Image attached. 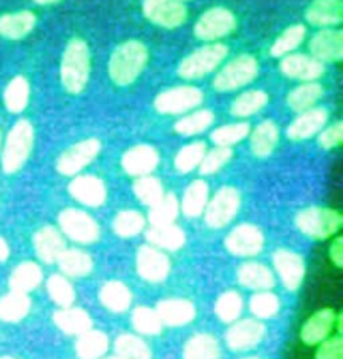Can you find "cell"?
I'll return each instance as SVG.
<instances>
[{
  "label": "cell",
  "instance_id": "cell-1",
  "mask_svg": "<svg viewBox=\"0 0 343 359\" xmlns=\"http://www.w3.org/2000/svg\"><path fill=\"white\" fill-rule=\"evenodd\" d=\"M149 61V50L141 41L131 39L119 44L109 59L111 81L118 86H131L143 74Z\"/></svg>",
  "mask_w": 343,
  "mask_h": 359
},
{
  "label": "cell",
  "instance_id": "cell-2",
  "mask_svg": "<svg viewBox=\"0 0 343 359\" xmlns=\"http://www.w3.org/2000/svg\"><path fill=\"white\" fill-rule=\"evenodd\" d=\"M91 50L84 39L74 37L67 42L61 59V84L67 93L80 94L91 78Z\"/></svg>",
  "mask_w": 343,
  "mask_h": 359
},
{
  "label": "cell",
  "instance_id": "cell-3",
  "mask_svg": "<svg viewBox=\"0 0 343 359\" xmlns=\"http://www.w3.org/2000/svg\"><path fill=\"white\" fill-rule=\"evenodd\" d=\"M295 224L300 232L313 241H327L340 232L343 217L335 208L308 207L297 213Z\"/></svg>",
  "mask_w": 343,
  "mask_h": 359
},
{
  "label": "cell",
  "instance_id": "cell-4",
  "mask_svg": "<svg viewBox=\"0 0 343 359\" xmlns=\"http://www.w3.org/2000/svg\"><path fill=\"white\" fill-rule=\"evenodd\" d=\"M226 57H228V46L221 42H208L206 46L192 50L179 62L178 74L183 79H201L216 71Z\"/></svg>",
  "mask_w": 343,
  "mask_h": 359
},
{
  "label": "cell",
  "instance_id": "cell-5",
  "mask_svg": "<svg viewBox=\"0 0 343 359\" xmlns=\"http://www.w3.org/2000/svg\"><path fill=\"white\" fill-rule=\"evenodd\" d=\"M34 147V128L27 119L17 121L8 131L2 151V168L7 175L19 172L29 160Z\"/></svg>",
  "mask_w": 343,
  "mask_h": 359
},
{
  "label": "cell",
  "instance_id": "cell-6",
  "mask_svg": "<svg viewBox=\"0 0 343 359\" xmlns=\"http://www.w3.org/2000/svg\"><path fill=\"white\" fill-rule=\"evenodd\" d=\"M260 64L250 54H239L218 71L213 86L220 93H231L241 89L258 78Z\"/></svg>",
  "mask_w": 343,
  "mask_h": 359
},
{
  "label": "cell",
  "instance_id": "cell-7",
  "mask_svg": "<svg viewBox=\"0 0 343 359\" xmlns=\"http://www.w3.org/2000/svg\"><path fill=\"white\" fill-rule=\"evenodd\" d=\"M238 27L237 15L226 7H211L200 15L195 24V36L200 41L216 42L233 34Z\"/></svg>",
  "mask_w": 343,
  "mask_h": 359
},
{
  "label": "cell",
  "instance_id": "cell-8",
  "mask_svg": "<svg viewBox=\"0 0 343 359\" xmlns=\"http://www.w3.org/2000/svg\"><path fill=\"white\" fill-rule=\"evenodd\" d=\"M241 207V195L234 187H223L204 208V222L209 229H223L233 222Z\"/></svg>",
  "mask_w": 343,
  "mask_h": 359
},
{
  "label": "cell",
  "instance_id": "cell-9",
  "mask_svg": "<svg viewBox=\"0 0 343 359\" xmlns=\"http://www.w3.org/2000/svg\"><path fill=\"white\" fill-rule=\"evenodd\" d=\"M204 94L196 86H174L158 94L154 109L161 114H186L200 108Z\"/></svg>",
  "mask_w": 343,
  "mask_h": 359
},
{
  "label": "cell",
  "instance_id": "cell-10",
  "mask_svg": "<svg viewBox=\"0 0 343 359\" xmlns=\"http://www.w3.org/2000/svg\"><path fill=\"white\" fill-rule=\"evenodd\" d=\"M59 226L66 237L84 245L97 242L101 237L99 224L79 208H66L59 213Z\"/></svg>",
  "mask_w": 343,
  "mask_h": 359
},
{
  "label": "cell",
  "instance_id": "cell-11",
  "mask_svg": "<svg viewBox=\"0 0 343 359\" xmlns=\"http://www.w3.org/2000/svg\"><path fill=\"white\" fill-rule=\"evenodd\" d=\"M143 14L149 22L162 29H178L188 20V8L178 0H144Z\"/></svg>",
  "mask_w": 343,
  "mask_h": 359
},
{
  "label": "cell",
  "instance_id": "cell-12",
  "mask_svg": "<svg viewBox=\"0 0 343 359\" xmlns=\"http://www.w3.org/2000/svg\"><path fill=\"white\" fill-rule=\"evenodd\" d=\"M101 151L99 140L89 138L79 143L72 144L66 151L59 156L57 172L66 177H76L77 173L83 172L88 165H91Z\"/></svg>",
  "mask_w": 343,
  "mask_h": 359
},
{
  "label": "cell",
  "instance_id": "cell-13",
  "mask_svg": "<svg viewBox=\"0 0 343 359\" xmlns=\"http://www.w3.org/2000/svg\"><path fill=\"white\" fill-rule=\"evenodd\" d=\"M225 245L237 257H255L263 250L265 235L256 225L241 224L228 233Z\"/></svg>",
  "mask_w": 343,
  "mask_h": 359
},
{
  "label": "cell",
  "instance_id": "cell-14",
  "mask_svg": "<svg viewBox=\"0 0 343 359\" xmlns=\"http://www.w3.org/2000/svg\"><path fill=\"white\" fill-rule=\"evenodd\" d=\"M137 273L148 282H162L171 272V260L161 249L153 245H143L136 257Z\"/></svg>",
  "mask_w": 343,
  "mask_h": 359
},
{
  "label": "cell",
  "instance_id": "cell-15",
  "mask_svg": "<svg viewBox=\"0 0 343 359\" xmlns=\"http://www.w3.org/2000/svg\"><path fill=\"white\" fill-rule=\"evenodd\" d=\"M267 327L256 319L234 320L226 332V344L231 351H250L263 341Z\"/></svg>",
  "mask_w": 343,
  "mask_h": 359
},
{
  "label": "cell",
  "instance_id": "cell-16",
  "mask_svg": "<svg viewBox=\"0 0 343 359\" xmlns=\"http://www.w3.org/2000/svg\"><path fill=\"white\" fill-rule=\"evenodd\" d=\"M310 54L316 61L340 62L343 59V32L342 29H320L310 39Z\"/></svg>",
  "mask_w": 343,
  "mask_h": 359
},
{
  "label": "cell",
  "instance_id": "cell-17",
  "mask_svg": "<svg viewBox=\"0 0 343 359\" xmlns=\"http://www.w3.org/2000/svg\"><path fill=\"white\" fill-rule=\"evenodd\" d=\"M273 266L288 290H297L305 279V260L293 250L280 249L273 254Z\"/></svg>",
  "mask_w": 343,
  "mask_h": 359
},
{
  "label": "cell",
  "instance_id": "cell-18",
  "mask_svg": "<svg viewBox=\"0 0 343 359\" xmlns=\"http://www.w3.org/2000/svg\"><path fill=\"white\" fill-rule=\"evenodd\" d=\"M280 71L290 79L312 83L325 74V66L308 54H288L281 57Z\"/></svg>",
  "mask_w": 343,
  "mask_h": 359
},
{
  "label": "cell",
  "instance_id": "cell-19",
  "mask_svg": "<svg viewBox=\"0 0 343 359\" xmlns=\"http://www.w3.org/2000/svg\"><path fill=\"white\" fill-rule=\"evenodd\" d=\"M69 194L85 207L96 208L106 203L107 188L101 178L94 175H80L69 183Z\"/></svg>",
  "mask_w": 343,
  "mask_h": 359
},
{
  "label": "cell",
  "instance_id": "cell-20",
  "mask_svg": "<svg viewBox=\"0 0 343 359\" xmlns=\"http://www.w3.org/2000/svg\"><path fill=\"white\" fill-rule=\"evenodd\" d=\"M337 324V313L330 307L316 311L315 314H312L305 323H303L302 329H300V339L303 344L307 346H316L321 341H325L327 337L332 336L333 329Z\"/></svg>",
  "mask_w": 343,
  "mask_h": 359
},
{
  "label": "cell",
  "instance_id": "cell-21",
  "mask_svg": "<svg viewBox=\"0 0 343 359\" xmlns=\"http://www.w3.org/2000/svg\"><path fill=\"white\" fill-rule=\"evenodd\" d=\"M121 165L124 172L131 177H146L160 165V153L151 144H137L124 153Z\"/></svg>",
  "mask_w": 343,
  "mask_h": 359
},
{
  "label": "cell",
  "instance_id": "cell-22",
  "mask_svg": "<svg viewBox=\"0 0 343 359\" xmlns=\"http://www.w3.org/2000/svg\"><path fill=\"white\" fill-rule=\"evenodd\" d=\"M305 19L313 27H338L343 22V2L342 0H312L305 11Z\"/></svg>",
  "mask_w": 343,
  "mask_h": 359
},
{
  "label": "cell",
  "instance_id": "cell-23",
  "mask_svg": "<svg viewBox=\"0 0 343 359\" xmlns=\"http://www.w3.org/2000/svg\"><path fill=\"white\" fill-rule=\"evenodd\" d=\"M328 121V111L325 108H312L300 113V116L286 130V136L293 141H305L318 135Z\"/></svg>",
  "mask_w": 343,
  "mask_h": 359
},
{
  "label": "cell",
  "instance_id": "cell-24",
  "mask_svg": "<svg viewBox=\"0 0 343 359\" xmlns=\"http://www.w3.org/2000/svg\"><path fill=\"white\" fill-rule=\"evenodd\" d=\"M162 326L179 327L190 324L196 318V307L188 299H164L156 309Z\"/></svg>",
  "mask_w": 343,
  "mask_h": 359
},
{
  "label": "cell",
  "instance_id": "cell-25",
  "mask_svg": "<svg viewBox=\"0 0 343 359\" xmlns=\"http://www.w3.org/2000/svg\"><path fill=\"white\" fill-rule=\"evenodd\" d=\"M37 25L32 11H19L0 15V36L8 41H20L27 37Z\"/></svg>",
  "mask_w": 343,
  "mask_h": 359
},
{
  "label": "cell",
  "instance_id": "cell-26",
  "mask_svg": "<svg viewBox=\"0 0 343 359\" xmlns=\"http://www.w3.org/2000/svg\"><path fill=\"white\" fill-rule=\"evenodd\" d=\"M34 249L37 257L46 264L57 262L61 254L66 250L62 233L54 226H44L34 235Z\"/></svg>",
  "mask_w": 343,
  "mask_h": 359
},
{
  "label": "cell",
  "instance_id": "cell-27",
  "mask_svg": "<svg viewBox=\"0 0 343 359\" xmlns=\"http://www.w3.org/2000/svg\"><path fill=\"white\" fill-rule=\"evenodd\" d=\"M280 141V130L273 121L260 123L250 135V148L253 155L258 158H267L274 151Z\"/></svg>",
  "mask_w": 343,
  "mask_h": 359
},
{
  "label": "cell",
  "instance_id": "cell-28",
  "mask_svg": "<svg viewBox=\"0 0 343 359\" xmlns=\"http://www.w3.org/2000/svg\"><path fill=\"white\" fill-rule=\"evenodd\" d=\"M55 326L69 336H80L85 331L92 329V319L85 311L77 307H64V309L54 313Z\"/></svg>",
  "mask_w": 343,
  "mask_h": 359
},
{
  "label": "cell",
  "instance_id": "cell-29",
  "mask_svg": "<svg viewBox=\"0 0 343 359\" xmlns=\"http://www.w3.org/2000/svg\"><path fill=\"white\" fill-rule=\"evenodd\" d=\"M238 282L251 290H270L274 285V276L260 262H246L238 269Z\"/></svg>",
  "mask_w": 343,
  "mask_h": 359
},
{
  "label": "cell",
  "instance_id": "cell-30",
  "mask_svg": "<svg viewBox=\"0 0 343 359\" xmlns=\"http://www.w3.org/2000/svg\"><path fill=\"white\" fill-rule=\"evenodd\" d=\"M209 200V187L204 180H195L186 188L183 195V202L179 205V210H183L188 219H196L203 215L206 205Z\"/></svg>",
  "mask_w": 343,
  "mask_h": 359
},
{
  "label": "cell",
  "instance_id": "cell-31",
  "mask_svg": "<svg viewBox=\"0 0 343 359\" xmlns=\"http://www.w3.org/2000/svg\"><path fill=\"white\" fill-rule=\"evenodd\" d=\"M321 97H323V86L316 81H312V83H302L291 89L286 96V104L290 109L303 113V111L315 108Z\"/></svg>",
  "mask_w": 343,
  "mask_h": 359
},
{
  "label": "cell",
  "instance_id": "cell-32",
  "mask_svg": "<svg viewBox=\"0 0 343 359\" xmlns=\"http://www.w3.org/2000/svg\"><path fill=\"white\" fill-rule=\"evenodd\" d=\"M146 238L153 247L164 250H179L186 243V233L174 224L151 226L146 232Z\"/></svg>",
  "mask_w": 343,
  "mask_h": 359
},
{
  "label": "cell",
  "instance_id": "cell-33",
  "mask_svg": "<svg viewBox=\"0 0 343 359\" xmlns=\"http://www.w3.org/2000/svg\"><path fill=\"white\" fill-rule=\"evenodd\" d=\"M107 349H109V337L96 329L85 331L76 343V354L79 359H102Z\"/></svg>",
  "mask_w": 343,
  "mask_h": 359
},
{
  "label": "cell",
  "instance_id": "cell-34",
  "mask_svg": "<svg viewBox=\"0 0 343 359\" xmlns=\"http://www.w3.org/2000/svg\"><path fill=\"white\" fill-rule=\"evenodd\" d=\"M99 301L106 309L113 313H124L130 309L132 302V294L127 285L119 280H111L104 284L99 290Z\"/></svg>",
  "mask_w": 343,
  "mask_h": 359
},
{
  "label": "cell",
  "instance_id": "cell-35",
  "mask_svg": "<svg viewBox=\"0 0 343 359\" xmlns=\"http://www.w3.org/2000/svg\"><path fill=\"white\" fill-rule=\"evenodd\" d=\"M184 359H220L221 349L218 339L211 334H195L186 341L183 349Z\"/></svg>",
  "mask_w": 343,
  "mask_h": 359
},
{
  "label": "cell",
  "instance_id": "cell-36",
  "mask_svg": "<svg viewBox=\"0 0 343 359\" xmlns=\"http://www.w3.org/2000/svg\"><path fill=\"white\" fill-rule=\"evenodd\" d=\"M31 297L24 292H8L0 299V320L4 323H19L31 313Z\"/></svg>",
  "mask_w": 343,
  "mask_h": 359
},
{
  "label": "cell",
  "instance_id": "cell-37",
  "mask_svg": "<svg viewBox=\"0 0 343 359\" xmlns=\"http://www.w3.org/2000/svg\"><path fill=\"white\" fill-rule=\"evenodd\" d=\"M59 267L64 276L69 277H85L91 273L94 262L88 252L79 249H66L57 259Z\"/></svg>",
  "mask_w": 343,
  "mask_h": 359
},
{
  "label": "cell",
  "instance_id": "cell-38",
  "mask_svg": "<svg viewBox=\"0 0 343 359\" xmlns=\"http://www.w3.org/2000/svg\"><path fill=\"white\" fill-rule=\"evenodd\" d=\"M268 104V94L261 89H250L244 91L239 96L234 97L231 102V114L237 118H250L253 114L260 113L265 106Z\"/></svg>",
  "mask_w": 343,
  "mask_h": 359
},
{
  "label": "cell",
  "instance_id": "cell-39",
  "mask_svg": "<svg viewBox=\"0 0 343 359\" xmlns=\"http://www.w3.org/2000/svg\"><path fill=\"white\" fill-rule=\"evenodd\" d=\"M307 39V27L303 24H295L286 27L280 36L276 37V41L272 44L270 54L273 57H285V55L293 54L300 46L303 44Z\"/></svg>",
  "mask_w": 343,
  "mask_h": 359
},
{
  "label": "cell",
  "instance_id": "cell-40",
  "mask_svg": "<svg viewBox=\"0 0 343 359\" xmlns=\"http://www.w3.org/2000/svg\"><path fill=\"white\" fill-rule=\"evenodd\" d=\"M214 123V113L209 109H195L190 114L179 118L174 125V131L181 136H196L209 130Z\"/></svg>",
  "mask_w": 343,
  "mask_h": 359
},
{
  "label": "cell",
  "instance_id": "cell-41",
  "mask_svg": "<svg viewBox=\"0 0 343 359\" xmlns=\"http://www.w3.org/2000/svg\"><path fill=\"white\" fill-rule=\"evenodd\" d=\"M42 282V271L36 262H22L20 266H17L12 272L10 285L12 290L15 292H24L29 294L31 290L38 287V284Z\"/></svg>",
  "mask_w": 343,
  "mask_h": 359
},
{
  "label": "cell",
  "instance_id": "cell-42",
  "mask_svg": "<svg viewBox=\"0 0 343 359\" xmlns=\"http://www.w3.org/2000/svg\"><path fill=\"white\" fill-rule=\"evenodd\" d=\"M29 100H31V86L24 76H17L7 84L6 93H4V102L10 113H22L27 108Z\"/></svg>",
  "mask_w": 343,
  "mask_h": 359
},
{
  "label": "cell",
  "instance_id": "cell-43",
  "mask_svg": "<svg viewBox=\"0 0 343 359\" xmlns=\"http://www.w3.org/2000/svg\"><path fill=\"white\" fill-rule=\"evenodd\" d=\"M208 151L204 141H195V143L186 144L178 151V155L174 158V166L179 173L186 175L191 173L192 170L198 168L203 161V158Z\"/></svg>",
  "mask_w": 343,
  "mask_h": 359
},
{
  "label": "cell",
  "instance_id": "cell-44",
  "mask_svg": "<svg viewBox=\"0 0 343 359\" xmlns=\"http://www.w3.org/2000/svg\"><path fill=\"white\" fill-rule=\"evenodd\" d=\"M114 351L126 359H151V348L144 339L134 334H121L114 341Z\"/></svg>",
  "mask_w": 343,
  "mask_h": 359
},
{
  "label": "cell",
  "instance_id": "cell-45",
  "mask_svg": "<svg viewBox=\"0 0 343 359\" xmlns=\"http://www.w3.org/2000/svg\"><path fill=\"white\" fill-rule=\"evenodd\" d=\"M134 194L141 203L151 208L164 196V188L160 178L146 175L134 182Z\"/></svg>",
  "mask_w": 343,
  "mask_h": 359
},
{
  "label": "cell",
  "instance_id": "cell-46",
  "mask_svg": "<svg viewBox=\"0 0 343 359\" xmlns=\"http://www.w3.org/2000/svg\"><path fill=\"white\" fill-rule=\"evenodd\" d=\"M179 213V200L176 198L174 194L164 195L154 207H151L149 212V222L153 226L161 225H171L178 219Z\"/></svg>",
  "mask_w": 343,
  "mask_h": 359
},
{
  "label": "cell",
  "instance_id": "cell-47",
  "mask_svg": "<svg viewBox=\"0 0 343 359\" xmlns=\"http://www.w3.org/2000/svg\"><path fill=\"white\" fill-rule=\"evenodd\" d=\"M146 226V219L143 213L137 210H122L115 215L113 222L114 232L122 238H131L139 235Z\"/></svg>",
  "mask_w": 343,
  "mask_h": 359
},
{
  "label": "cell",
  "instance_id": "cell-48",
  "mask_svg": "<svg viewBox=\"0 0 343 359\" xmlns=\"http://www.w3.org/2000/svg\"><path fill=\"white\" fill-rule=\"evenodd\" d=\"M47 294L59 307H71L76 301V292L72 284L61 273H54L49 280H47Z\"/></svg>",
  "mask_w": 343,
  "mask_h": 359
},
{
  "label": "cell",
  "instance_id": "cell-49",
  "mask_svg": "<svg viewBox=\"0 0 343 359\" xmlns=\"http://www.w3.org/2000/svg\"><path fill=\"white\" fill-rule=\"evenodd\" d=\"M243 311V299L237 290H228V292L221 294L218 297L216 306H214V313L223 323H234L241 316Z\"/></svg>",
  "mask_w": 343,
  "mask_h": 359
},
{
  "label": "cell",
  "instance_id": "cell-50",
  "mask_svg": "<svg viewBox=\"0 0 343 359\" xmlns=\"http://www.w3.org/2000/svg\"><path fill=\"white\" fill-rule=\"evenodd\" d=\"M248 135H250V125L248 123H231V125L216 128L211 133V141L216 147L231 148L233 144L243 141Z\"/></svg>",
  "mask_w": 343,
  "mask_h": 359
},
{
  "label": "cell",
  "instance_id": "cell-51",
  "mask_svg": "<svg viewBox=\"0 0 343 359\" xmlns=\"http://www.w3.org/2000/svg\"><path fill=\"white\" fill-rule=\"evenodd\" d=\"M250 311L258 319H272L280 311V299L268 290H260L250 299Z\"/></svg>",
  "mask_w": 343,
  "mask_h": 359
},
{
  "label": "cell",
  "instance_id": "cell-52",
  "mask_svg": "<svg viewBox=\"0 0 343 359\" xmlns=\"http://www.w3.org/2000/svg\"><path fill=\"white\" fill-rule=\"evenodd\" d=\"M132 326L144 336H156L162 331L160 316L151 307H137L132 313Z\"/></svg>",
  "mask_w": 343,
  "mask_h": 359
},
{
  "label": "cell",
  "instance_id": "cell-53",
  "mask_svg": "<svg viewBox=\"0 0 343 359\" xmlns=\"http://www.w3.org/2000/svg\"><path fill=\"white\" fill-rule=\"evenodd\" d=\"M233 156V149L226 148V147H216L209 151H206V155L203 158L200 165V172L203 175H214L218 173L220 170L225 166Z\"/></svg>",
  "mask_w": 343,
  "mask_h": 359
},
{
  "label": "cell",
  "instance_id": "cell-54",
  "mask_svg": "<svg viewBox=\"0 0 343 359\" xmlns=\"http://www.w3.org/2000/svg\"><path fill=\"white\" fill-rule=\"evenodd\" d=\"M343 358V339L342 334L330 336L318 344L315 359H342Z\"/></svg>",
  "mask_w": 343,
  "mask_h": 359
},
{
  "label": "cell",
  "instance_id": "cell-55",
  "mask_svg": "<svg viewBox=\"0 0 343 359\" xmlns=\"http://www.w3.org/2000/svg\"><path fill=\"white\" fill-rule=\"evenodd\" d=\"M343 141V123L335 121L333 125L325 126L318 133V143L323 149H335Z\"/></svg>",
  "mask_w": 343,
  "mask_h": 359
},
{
  "label": "cell",
  "instance_id": "cell-56",
  "mask_svg": "<svg viewBox=\"0 0 343 359\" xmlns=\"http://www.w3.org/2000/svg\"><path fill=\"white\" fill-rule=\"evenodd\" d=\"M328 259L335 267L340 269L343 266V238L335 237L328 247Z\"/></svg>",
  "mask_w": 343,
  "mask_h": 359
},
{
  "label": "cell",
  "instance_id": "cell-57",
  "mask_svg": "<svg viewBox=\"0 0 343 359\" xmlns=\"http://www.w3.org/2000/svg\"><path fill=\"white\" fill-rule=\"evenodd\" d=\"M8 254H10V249H8V243L0 237V262L8 259Z\"/></svg>",
  "mask_w": 343,
  "mask_h": 359
},
{
  "label": "cell",
  "instance_id": "cell-58",
  "mask_svg": "<svg viewBox=\"0 0 343 359\" xmlns=\"http://www.w3.org/2000/svg\"><path fill=\"white\" fill-rule=\"evenodd\" d=\"M34 2H36L37 6H52V4L61 2V0H34Z\"/></svg>",
  "mask_w": 343,
  "mask_h": 359
},
{
  "label": "cell",
  "instance_id": "cell-59",
  "mask_svg": "<svg viewBox=\"0 0 343 359\" xmlns=\"http://www.w3.org/2000/svg\"><path fill=\"white\" fill-rule=\"evenodd\" d=\"M104 359H126V358H122V356H118V354H114V356H109V358H104Z\"/></svg>",
  "mask_w": 343,
  "mask_h": 359
},
{
  "label": "cell",
  "instance_id": "cell-60",
  "mask_svg": "<svg viewBox=\"0 0 343 359\" xmlns=\"http://www.w3.org/2000/svg\"><path fill=\"white\" fill-rule=\"evenodd\" d=\"M0 359H15V358H8V356H4V358H0Z\"/></svg>",
  "mask_w": 343,
  "mask_h": 359
},
{
  "label": "cell",
  "instance_id": "cell-61",
  "mask_svg": "<svg viewBox=\"0 0 343 359\" xmlns=\"http://www.w3.org/2000/svg\"><path fill=\"white\" fill-rule=\"evenodd\" d=\"M178 2H183L184 4V2H190V0H178Z\"/></svg>",
  "mask_w": 343,
  "mask_h": 359
},
{
  "label": "cell",
  "instance_id": "cell-62",
  "mask_svg": "<svg viewBox=\"0 0 343 359\" xmlns=\"http://www.w3.org/2000/svg\"><path fill=\"white\" fill-rule=\"evenodd\" d=\"M244 359H260V358H244Z\"/></svg>",
  "mask_w": 343,
  "mask_h": 359
},
{
  "label": "cell",
  "instance_id": "cell-63",
  "mask_svg": "<svg viewBox=\"0 0 343 359\" xmlns=\"http://www.w3.org/2000/svg\"><path fill=\"white\" fill-rule=\"evenodd\" d=\"M0 141H2V138H0Z\"/></svg>",
  "mask_w": 343,
  "mask_h": 359
}]
</instances>
